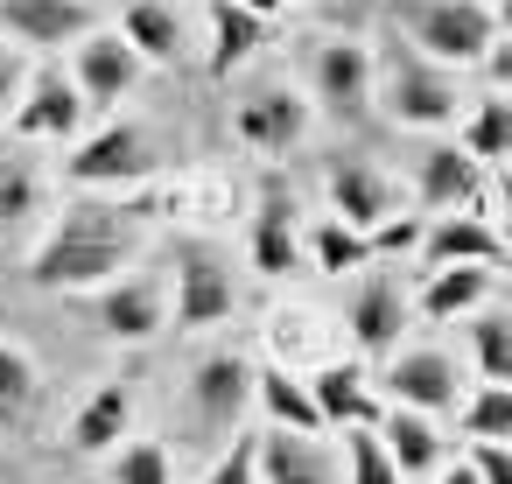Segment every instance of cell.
<instances>
[{
	"label": "cell",
	"instance_id": "cell-2",
	"mask_svg": "<svg viewBox=\"0 0 512 484\" xmlns=\"http://www.w3.org/2000/svg\"><path fill=\"white\" fill-rule=\"evenodd\" d=\"M372 99L400 127H449L456 120V78L442 64H428L421 50H400V43H386V57L372 64Z\"/></svg>",
	"mask_w": 512,
	"mask_h": 484
},
{
	"label": "cell",
	"instance_id": "cell-9",
	"mask_svg": "<svg viewBox=\"0 0 512 484\" xmlns=\"http://www.w3.org/2000/svg\"><path fill=\"white\" fill-rule=\"evenodd\" d=\"M295 197L281 183L260 190V211H253V267L260 274H295L302 267V225H295Z\"/></svg>",
	"mask_w": 512,
	"mask_h": 484
},
{
	"label": "cell",
	"instance_id": "cell-22",
	"mask_svg": "<svg viewBox=\"0 0 512 484\" xmlns=\"http://www.w3.org/2000/svg\"><path fill=\"white\" fill-rule=\"evenodd\" d=\"M127 421H134V393L113 379V386H99V393L78 407V421H71V449H78V456H99V449H113V442L127 435Z\"/></svg>",
	"mask_w": 512,
	"mask_h": 484
},
{
	"label": "cell",
	"instance_id": "cell-41",
	"mask_svg": "<svg viewBox=\"0 0 512 484\" xmlns=\"http://www.w3.org/2000/svg\"><path fill=\"white\" fill-rule=\"evenodd\" d=\"M239 8H246V15H260V22H267V15H274V8H281V0H239Z\"/></svg>",
	"mask_w": 512,
	"mask_h": 484
},
{
	"label": "cell",
	"instance_id": "cell-29",
	"mask_svg": "<svg viewBox=\"0 0 512 484\" xmlns=\"http://www.w3.org/2000/svg\"><path fill=\"white\" fill-rule=\"evenodd\" d=\"M29 407H36V365L15 344H0V428L29 421Z\"/></svg>",
	"mask_w": 512,
	"mask_h": 484
},
{
	"label": "cell",
	"instance_id": "cell-8",
	"mask_svg": "<svg viewBox=\"0 0 512 484\" xmlns=\"http://www.w3.org/2000/svg\"><path fill=\"white\" fill-rule=\"evenodd\" d=\"M134 78H141V57L127 50V36H113V29L78 36V99L120 106V99L134 92Z\"/></svg>",
	"mask_w": 512,
	"mask_h": 484
},
{
	"label": "cell",
	"instance_id": "cell-33",
	"mask_svg": "<svg viewBox=\"0 0 512 484\" xmlns=\"http://www.w3.org/2000/svg\"><path fill=\"white\" fill-rule=\"evenodd\" d=\"M36 169L29 162H15V155H0V225H22V218H36Z\"/></svg>",
	"mask_w": 512,
	"mask_h": 484
},
{
	"label": "cell",
	"instance_id": "cell-23",
	"mask_svg": "<svg viewBox=\"0 0 512 484\" xmlns=\"http://www.w3.org/2000/svg\"><path fill=\"white\" fill-rule=\"evenodd\" d=\"M120 36H127V50H134L141 64H176V57H183V22H176L169 0H134Z\"/></svg>",
	"mask_w": 512,
	"mask_h": 484
},
{
	"label": "cell",
	"instance_id": "cell-21",
	"mask_svg": "<svg viewBox=\"0 0 512 484\" xmlns=\"http://www.w3.org/2000/svg\"><path fill=\"white\" fill-rule=\"evenodd\" d=\"M477 197V162L463 148H428L421 155V211H463Z\"/></svg>",
	"mask_w": 512,
	"mask_h": 484
},
{
	"label": "cell",
	"instance_id": "cell-13",
	"mask_svg": "<svg viewBox=\"0 0 512 484\" xmlns=\"http://www.w3.org/2000/svg\"><path fill=\"white\" fill-rule=\"evenodd\" d=\"M78 120H85L78 85H71L64 71H36V85H29L22 113H15V134H22V141H64Z\"/></svg>",
	"mask_w": 512,
	"mask_h": 484
},
{
	"label": "cell",
	"instance_id": "cell-14",
	"mask_svg": "<svg viewBox=\"0 0 512 484\" xmlns=\"http://www.w3.org/2000/svg\"><path fill=\"white\" fill-rule=\"evenodd\" d=\"M246 400H253V365L239 351H211L197 365V421L204 428H232L246 414Z\"/></svg>",
	"mask_w": 512,
	"mask_h": 484
},
{
	"label": "cell",
	"instance_id": "cell-36",
	"mask_svg": "<svg viewBox=\"0 0 512 484\" xmlns=\"http://www.w3.org/2000/svg\"><path fill=\"white\" fill-rule=\"evenodd\" d=\"M470 470H477V484H512V449L505 442H477Z\"/></svg>",
	"mask_w": 512,
	"mask_h": 484
},
{
	"label": "cell",
	"instance_id": "cell-16",
	"mask_svg": "<svg viewBox=\"0 0 512 484\" xmlns=\"http://www.w3.org/2000/svg\"><path fill=\"white\" fill-rule=\"evenodd\" d=\"M253 463H260V484H337V463L309 442V435H253Z\"/></svg>",
	"mask_w": 512,
	"mask_h": 484
},
{
	"label": "cell",
	"instance_id": "cell-1",
	"mask_svg": "<svg viewBox=\"0 0 512 484\" xmlns=\"http://www.w3.org/2000/svg\"><path fill=\"white\" fill-rule=\"evenodd\" d=\"M134 253V232L113 225V211H71L29 260V281L36 288H99V281H120Z\"/></svg>",
	"mask_w": 512,
	"mask_h": 484
},
{
	"label": "cell",
	"instance_id": "cell-25",
	"mask_svg": "<svg viewBox=\"0 0 512 484\" xmlns=\"http://www.w3.org/2000/svg\"><path fill=\"white\" fill-rule=\"evenodd\" d=\"M484 295H491V267H435L421 288V316L449 323V316H470Z\"/></svg>",
	"mask_w": 512,
	"mask_h": 484
},
{
	"label": "cell",
	"instance_id": "cell-10",
	"mask_svg": "<svg viewBox=\"0 0 512 484\" xmlns=\"http://www.w3.org/2000/svg\"><path fill=\"white\" fill-rule=\"evenodd\" d=\"M330 204H337V225H351V232H379L386 218H393V183L372 169V162H337L330 169Z\"/></svg>",
	"mask_w": 512,
	"mask_h": 484
},
{
	"label": "cell",
	"instance_id": "cell-38",
	"mask_svg": "<svg viewBox=\"0 0 512 484\" xmlns=\"http://www.w3.org/2000/svg\"><path fill=\"white\" fill-rule=\"evenodd\" d=\"M15 85H22V50H8V43H0V106L15 99Z\"/></svg>",
	"mask_w": 512,
	"mask_h": 484
},
{
	"label": "cell",
	"instance_id": "cell-26",
	"mask_svg": "<svg viewBox=\"0 0 512 484\" xmlns=\"http://www.w3.org/2000/svg\"><path fill=\"white\" fill-rule=\"evenodd\" d=\"M260 36H267V22H260V15H246L239 0H211V43H218V50H211V71H218V78H225L239 57H253V50H260Z\"/></svg>",
	"mask_w": 512,
	"mask_h": 484
},
{
	"label": "cell",
	"instance_id": "cell-24",
	"mask_svg": "<svg viewBox=\"0 0 512 484\" xmlns=\"http://www.w3.org/2000/svg\"><path fill=\"white\" fill-rule=\"evenodd\" d=\"M253 393L267 400V414H274L288 435H316V428H323V414H316V400H309V379H295L288 365L253 372Z\"/></svg>",
	"mask_w": 512,
	"mask_h": 484
},
{
	"label": "cell",
	"instance_id": "cell-15",
	"mask_svg": "<svg viewBox=\"0 0 512 484\" xmlns=\"http://www.w3.org/2000/svg\"><path fill=\"white\" fill-rule=\"evenodd\" d=\"M372 435H379V449H386V463H393L400 477H435V463H442V435H435L428 414L393 407V414L372 421Z\"/></svg>",
	"mask_w": 512,
	"mask_h": 484
},
{
	"label": "cell",
	"instance_id": "cell-5",
	"mask_svg": "<svg viewBox=\"0 0 512 484\" xmlns=\"http://www.w3.org/2000/svg\"><path fill=\"white\" fill-rule=\"evenodd\" d=\"M316 99H323V113H330V120L358 127V120L372 113V50H365V43H351V36L316 43Z\"/></svg>",
	"mask_w": 512,
	"mask_h": 484
},
{
	"label": "cell",
	"instance_id": "cell-32",
	"mask_svg": "<svg viewBox=\"0 0 512 484\" xmlns=\"http://www.w3.org/2000/svg\"><path fill=\"white\" fill-rule=\"evenodd\" d=\"M344 470H351V484H400V470L386 463L372 428H344Z\"/></svg>",
	"mask_w": 512,
	"mask_h": 484
},
{
	"label": "cell",
	"instance_id": "cell-35",
	"mask_svg": "<svg viewBox=\"0 0 512 484\" xmlns=\"http://www.w3.org/2000/svg\"><path fill=\"white\" fill-rule=\"evenodd\" d=\"M211 484H260V463H253V435L232 442V456L211 470Z\"/></svg>",
	"mask_w": 512,
	"mask_h": 484
},
{
	"label": "cell",
	"instance_id": "cell-37",
	"mask_svg": "<svg viewBox=\"0 0 512 484\" xmlns=\"http://www.w3.org/2000/svg\"><path fill=\"white\" fill-rule=\"evenodd\" d=\"M414 239H421V232H414V225H407V218H400V225H393V218H386V225H379V232H372V253H407V246H414Z\"/></svg>",
	"mask_w": 512,
	"mask_h": 484
},
{
	"label": "cell",
	"instance_id": "cell-39",
	"mask_svg": "<svg viewBox=\"0 0 512 484\" xmlns=\"http://www.w3.org/2000/svg\"><path fill=\"white\" fill-rule=\"evenodd\" d=\"M484 57H491V85H512V50H505V43H491Z\"/></svg>",
	"mask_w": 512,
	"mask_h": 484
},
{
	"label": "cell",
	"instance_id": "cell-11",
	"mask_svg": "<svg viewBox=\"0 0 512 484\" xmlns=\"http://www.w3.org/2000/svg\"><path fill=\"white\" fill-rule=\"evenodd\" d=\"M400 323H407L400 281H393V274H365L358 295H351V337H358V351H365V358L393 351V344H400Z\"/></svg>",
	"mask_w": 512,
	"mask_h": 484
},
{
	"label": "cell",
	"instance_id": "cell-27",
	"mask_svg": "<svg viewBox=\"0 0 512 484\" xmlns=\"http://www.w3.org/2000/svg\"><path fill=\"white\" fill-rule=\"evenodd\" d=\"M477 169H491V162H505L512 155V106H505V92H491V99H477V113H470V127H463V141H456Z\"/></svg>",
	"mask_w": 512,
	"mask_h": 484
},
{
	"label": "cell",
	"instance_id": "cell-4",
	"mask_svg": "<svg viewBox=\"0 0 512 484\" xmlns=\"http://www.w3.org/2000/svg\"><path fill=\"white\" fill-rule=\"evenodd\" d=\"M162 169V155H155V141H148V127H134V120H113L106 134H92L71 162H64V176L71 183H141V176H155Z\"/></svg>",
	"mask_w": 512,
	"mask_h": 484
},
{
	"label": "cell",
	"instance_id": "cell-30",
	"mask_svg": "<svg viewBox=\"0 0 512 484\" xmlns=\"http://www.w3.org/2000/svg\"><path fill=\"white\" fill-rule=\"evenodd\" d=\"M470 351H477V365H484V379H491V386H505V379H512V323H505L498 309H484V316L470 323Z\"/></svg>",
	"mask_w": 512,
	"mask_h": 484
},
{
	"label": "cell",
	"instance_id": "cell-19",
	"mask_svg": "<svg viewBox=\"0 0 512 484\" xmlns=\"http://www.w3.org/2000/svg\"><path fill=\"white\" fill-rule=\"evenodd\" d=\"M309 400H316V414L337 421V428H372V421H379V400H372L365 372L344 365V358H330V365L309 379Z\"/></svg>",
	"mask_w": 512,
	"mask_h": 484
},
{
	"label": "cell",
	"instance_id": "cell-6",
	"mask_svg": "<svg viewBox=\"0 0 512 484\" xmlns=\"http://www.w3.org/2000/svg\"><path fill=\"white\" fill-rule=\"evenodd\" d=\"M239 302L232 288V267L211 253V246H183L176 253V323L183 330H204V323H225Z\"/></svg>",
	"mask_w": 512,
	"mask_h": 484
},
{
	"label": "cell",
	"instance_id": "cell-7",
	"mask_svg": "<svg viewBox=\"0 0 512 484\" xmlns=\"http://www.w3.org/2000/svg\"><path fill=\"white\" fill-rule=\"evenodd\" d=\"M0 29L29 50H64L92 36V8L85 0H0Z\"/></svg>",
	"mask_w": 512,
	"mask_h": 484
},
{
	"label": "cell",
	"instance_id": "cell-12",
	"mask_svg": "<svg viewBox=\"0 0 512 484\" xmlns=\"http://www.w3.org/2000/svg\"><path fill=\"white\" fill-rule=\"evenodd\" d=\"M386 393H393V407H414V414L456 407V365L442 351H400L386 365Z\"/></svg>",
	"mask_w": 512,
	"mask_h": 484
},
{
	"label": "cell",
	"instance_id": "cell-28",
	"mask_svg": "<svg viewBox=\"0 0 512 484\" xmlns=\"http://www.w3.org/2000/svg\"><path fill=\"white\" fill-rule=\"evenodd\" d=\"M309 260H316L323 274H344V267H365V260H372V239L351 232V225H337V218H316V232H309Z\"/></svg>",
	"mask_w": 512,
	"mask_h": 484
},
{
	"label": "cell",
	"instance_id": "cell-20",
	"mask_svg": "<svg viewBox=\"0 0 512 484\" xmlns=\"http://www.w3.org/2000/svg\"><path fill=\"white\" fill-rule=\"evenodd\" d=\"M99 330H113V337H127V344L155 337V330H162V288H155V281H113V288L99 295Z\"/></svg>",
	"mask_w": 512,
	"mask_h": 484
},
{
	"label": "cell",
	"instance_id": "cell-18",
	"mask_svg": "<svg viewBox=\"0 0 512 484\" xmlns=\"http://www.w3.org/2000/svg\"><path fill=\"white\" fill-rule=\"evenodd\" d=\"M421 246L435 267H505V239L484 218H435L421 232Z\"/></svg>",
	"mask_w": 512,
	"mask_h": 484
},
{
	"label": "cell",
	"instance_id": "cell-17",
	"mask_svg": "<svg viewBox=\"0 0 512 484\" xmlns=\"http://www.w3.org/2000/svg\"><path fill=\"white\" fill-rule=\"evenodd\" d=\"M302 127H309V106H302L295 92H281V85H260V92L239 106V134H246L253 148H267V155L295 148Z\"/></svg>",
	"mask_w": 512,
	"mask_h": 484
},
{
	"label": "cell",
	"instance_id": "cell-40",
	"mask_svg": "<svg viewBox=\"0 0 512 484\" xmlns=\"http://www.w3.org/2000/svg\"><path fill=\"white\" fill-rule=\"evenodd\" d=\"M435 484H477V470H470V463H456V470H442Z\"/></svg>",
	"mask_w": 512,
	"mask_h": 484
},
{
	"label": "cell",
	"instance_id": "cell-34",
	"mask_svg": "<svg viewBox=\"0 0 512 484\" xmlns=\"http://www.w3.org/2000/svg\"><path fill=\"white\" fill-rule=\"evenodd\" d=\"M113 484H169V449L162 442H134L113 463Z\"/></svg>",
	"mask_w": 512,
	"mask_h": 484
},
{
	"label": "cell",
	"instance_id": "cell-3",
	"mask_svg": "<svg viewBox=\"0 0 512 484\" xmlns=\"http://www.w3.org/2000/svg\"><path fill=\"white\" fill-rule=\"evenodd\" d=\"M400 22L414 29V50L428 64H477L498 43V15L484 0H400Z\"/></svg>",
	"mask_w": 512,
	"mask_h": 484
},
{
	"label": "cell",
	"instance_id": "cell-31",
	"mask_svg": "<svg viewBox=\"0 0 512 484\" xmlns=\"http://www.w3.org/2000/svg\"><path fill=\"white\" fill-rule=\"evenodd\" d=\"M463 428L477 442H512V386H484L477 400H463Z\"/></svg>",
	"mask_w": 512,
	"mask_h": 484
}]
</instances>
